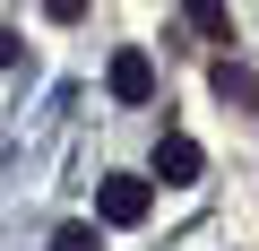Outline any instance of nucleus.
Masks as SVG:
<instances>
[{
  "mask_svg": "<svg viewBox=\"0 0 259 251\" xmlns=\"http://www.w3.org/2000/svg\"><path fill=\"white\" fill-rule=\"evenodd\" d=\"M44 18H52V26H78V18H87V0H44Z\"/></svg>",
  "mask_w": 259,
  "mask_h": 251,
  "instance_id": "obj_7",
  "label": "nucleus"
},
{
  "mask_svg": "<svg viewBox=\"0 0 259 251\" xmlns=\"http://www.w3.org/2000/svg\"><path fill=\"white\" fill-rule=\"evenodd\" d=\"M182 9H190V26H199V35H216V44L233 35V0H182Z\"/></svg>",
  "mask_w": 259,
  "mask_h": 251,
  "instance_id": "obj_4",
  "label": "nucleus"
},
{
  "mask_svg": "<svg viewBox=\"0 0 259 251\" xmlns=\"http://www.w3.org/2000/svg\"><path fill=\"white\" fill-rule=\"evenodd\" d=\"M52 251H104V242H95V225H61V234H52Z\"/></svg>",
  "mask_w": 259,
  "mask_h": 251,
  "instance_id": "obj_6",
  "label": "nucleus"
},
{
  "mask_svg": "<svg viewBox=\"0 0 259 251\" xmlns=\"http://www.w3.org/2000/svg\"><path fill=\"white\" fill-rule=\"evenodd\" d=\"M95 208H104V225H147V208H156V182H139V173H112V182L95 191Z\"/></svg>",
  "mask_w": 259,
  "mask_h": 251,
  "instance_id": "obj_1",
  "label": "nucleus"
},
{
  "mask_svg": "<svg viewBox=\"0 0 259 251\" xmlns=\"http://www.w3.org/2000/svg\"><path fill=\"white\" fill-rule=\"evenodd\" d=\"M199 165H207V156H199V139H190V130H164V139H156V182H164V191L199 182Z\"/></svg>",
  "mask_w": 259,
  "mask_h": 251,
  "instance_id": "obj_2",
  "label": "nucleus"
},
{
  "mask_svg": "<svg viewBox=\"0 0 259 251\" xmlns=\"http://www.w3.org/2000/svg\"><path fill=\"white\" fill-rule=\"evenodd\" d=\"M104 87H112L121 104H147V95H156V61H147L139 44H130V52H112V69H104Z\"/></svg>",
  "mask_w": 259,
  "mask_h": 251,
  "instance_id": "obj_3",
  "label": "nucleus"
},
{
  "mask_svg": "<svg viewBox=\"0 0 259 251\" xmlns=\"http://www.w3.org/2000/svg\"><path fill=\"white\" fill-rule=\"evenodd\" d=\"M18 52H26V44H18V26H0V69H18Z\"/></svg>",
  "mask_w": 259,
  "mask_h": 251,
  "instance_id": "obj_8",
  "label": "nucleus"
},
{
  "mask_svg": "<svg viewBox=\"0 0 259 251\" xmlns=\"http://www.w3.org/2000/svg\"><path fill=\"white\" fill-rule=\"evenodd\" d=\"M216 95H233V104H259V87H250V69H233V61H216Z\"/></svg>",
  "mask_w": 259,
  "mask_h": 251,
  "instance_id": "obj_5",
  "label": "nucleus"
}]
</instances>
